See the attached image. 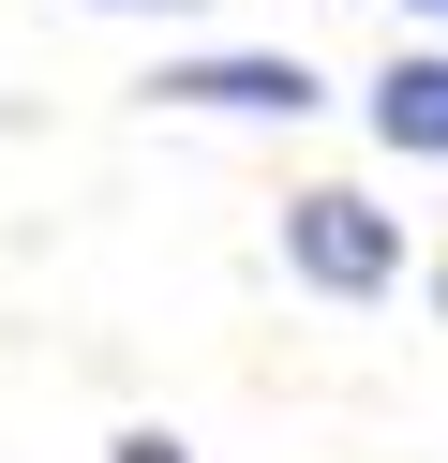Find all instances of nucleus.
I'll return each instance as SVG.
<instances>
[{
  "instance_id": "obj_1",
  "label": "nucleus",
  "mask_w": 448,
  "mask_h": 463,
  "mask_svg": "<svg viewBox=\"0 0 448 463\" xmlns=\"http://www.w3.org/2000/svg\"><path fill=\"white\" fill-rule=\"evenodd\" d=\"M284 269L314 284V299H388V284H404V210H374L358 180L284 194Z\"/></svg>"
},
{
  "instance_id": "obj_2",
  "label": "nucleus",
  "mask_w": 448,
  "mask_h": 463,
  "mask_svg": "<svg viewBox=\"0 0 448 463\" xmlns=\"http://www.w3.org/2000/svg\"><path fill=\"white\" fill-rule=\"evenodd\" d=\"M149 105H209V120H314L329 75L299 61V45H179V61H149Z\"/></svg>"
},
{
  "instance_id": "obj_3",
  "label": "nucleus",
  "mask_w": 448,
  "mask_h": 463,
  "mask_svg": "<svg viewBox=\"0 0 448 463\" xmlns=\"http://www.w3.org/2000/svg\"><path fill=\"white\" fill-rule=\"evenodd\" d=\"M358 120H374L388 165H448V45H388V75L358 90Z\"/></svg>"
},
{
  "instance_id": "obj_4",
  "label": "nucleus",
  "mask_w": 448,
  "mask_h": 463,
  "mask_svg": "<svg viewBox=\"0 0 448 463\" xmlns=\"http://www.w3.org/2000/svg\"><path fill=\"white\" fill-rule=\"evenodd\" d=\"M105 463H195V449H179L165 419H135V433H105Z\"/></svg>"
},
{
  "instance_id": "obj_5",
  "label": "nucleus",
  "mask_w": 448,
  "mask_h": 463,
  "mask_svg": "<svg viewBox=\"0 0 448 463\" xmlns=\"http://www.w3.org/2000/svg\"><path fill=\"white\" fill-rule=\"evenodd\" d=\"M90 15H195V0H90Z\"/></svg>"
},
{
  "instance_id": "obj_6",
  "label": "nucleus",
  "mask_w": 448,
  "mask_h": 463,
  "mask_svg": "<svg viewBox=\"0 0 448 463\" xmlns=\"http://www.w3.org/2000/svg\"><path fill=\"white\" fill-rule=\"evenodd\" d=\"M434 329H448V254H434Z\"/></svg>"
},
{
  "instance_id": "obj_7",
  "label": "nucleus",
  "mask_w": 448,
  "mask_h": 463,
  "mask_svg": "<svg viewBox=\"0 0 448 463\" xmlns=\"http://www.w3.org/2000/svg\"><path fill=\"white\" fill-rule=\"evenodd\" d=\"M404 15H448V0H404Z\"/></svg>"
}]
</instances>
